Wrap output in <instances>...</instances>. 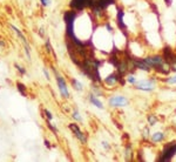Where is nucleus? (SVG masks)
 <instances>
[{"mask_svg": "<svg viewBox=\"0 0 176 162\" xmlns=\"http://www.w3.org/2000/svg\"><path fill=\"white\" fill-rule=\"evenodd\" d=\"M108 103L110 107L119 108V107H126L129 105V99L124 95L121 94H117V95H112L109 99H108Z\"/></svg>", "mask_w": 176, "mask_h": 162, "instance_id": "7ed1b4c3", "label": "nucleus"}, {"mask_svg": "<svg viewBox=\"0 0 176 162\" xmlns=\"http://www.w3.org/2000/svg\"><path fill=\"white\" fill-rule=\"evenodd\" d=\"M88 98H89V102H91L92 105H94L96 108H99V109H103V108H105L103 107V103L101 102V100L98 99V96H96L95 94H93V93L92 94H89Z\"/></svg>", "mask_w": 176, "mask_h": 162, "instance_id": "1a4fd4ad", "label": "nucleus"}, {"mask_svg": "<svg viewBox=\"0 0 176 162\" xmlns=\"http://www.w3.org/2000/svg\"><path fill=\"white\" fill-rule=\"evenodd\" d=\"M120 77H121L117 74V72H116V70H115L114 72H110L107 77L103 79V82H105V85L107 86V87L113 88V87L119 85V82H120Z\"/></svg>", "mask_w": 176, "mask_h": 162, "instance_id": "39448f33", "label": "nucleus"}, {"mask_svg": "<svg viewBox=\"0 0 176 162\" xmlns=\"http://www.w3.org/2000/svg\"><path fill=\"white\" fill-rule=\"evenodd\" d=\"M93 92H94L95 95H103V91H102L100 87H98L96 85L93 86Z\"/></svg>", "mask_w": 176, "mask_h": 162, "instance_id": "dca6fc26", "label": "nucleus"}, {"mask_svg": "<svg viewBox=\"0 0 176 162\" xmlns=\"http://www.w3.org/2000/svg\"><path fill=\"white\" fill-rule=\"evenodd\" d=\"M143 139H148V138H150V131H149V128H148V126H145V128H143Z\"/></svg>", "mask_w": 176, "mask_h": 162, "instance_id": "a211bd4d", "label": "nucleus"}, {"mask_svg": "<svg viewBox=\"0 0 176 162\" xmlns=\"http://www.w3.org/2000/svg\"><path fill=\"white\" fill-rule=\"evenodd\" d=\"M44 74L46 75V79H47V80H49V74H48V72H47V70H45V68H44Z\"/></svg>", "mask_w": 176, "mask_h": 162, "instance_id": "a878e982", "label": "nucleus"}, {"mask_svg": "<svg viewBox=\"0 0 176 162\" xmlns=\"http://www.w3.org/2000/svg\"><path fill=\"white\" fill-rule=\"evenodd\" d=\"M46 47H47V52H48V53H51V52L53 51L51 45H49V41H48V40H46Z\"/></svg>", "mask_w": 176, "mask_h": 162, "instance_id": "b1692460", "label": "nucleus"}, {"mask_svg": "<svg viewBox=\"0 0 176 162\" xmlns=\"http://www.w3.org/2000/svg\"><path fill=\"white\" fill-rule=\"evenodd\" d=\"M53 70V73L55 74V77H56V82H58V86H59V89H60V93H61V95L65 98V99H67L69 98V92H68V88H67V85H66V82H65V80H63V77H60L59 75V73H58V70H55V68H52Z\"/></svg>", "mask_w": 176, "mask_h": 162, "instance_id": "20e7f679", "label": "nucleus"}, {"mask_svg": "<svg viewBox=\"0 0 176 162\" xmlns=\"http://www.w3.org/2000/svg\"><path fill=\"white\" fill-rule=\"evenodd\" d=\"M124 155H126V160H130L133 156V148L130 146V143L127 145L126 149H124Z\"/></svg>", "mask_w": 176, "mask_h": 162, "instance_id": "ddd939ff", "label": "nucleus"}, {"mask_svg": "<svg viewBox=\"0 0 176 162\" xmlns=\"http://www.w3.org/2000/svg\"><path fill=\"white\" fill-rule=\"evenodd\" d=\"M0 46H4V42H2L1 40H0Z\"/></svg>", "mask_w": 176, "mask_h": 162, "instance_id": "cd10ccee", "label": "nucleus"}, {"mask_svg": "<svg viewBox=\"0 0 176 162\" xmlns=\"http://www.w3.org/2000/svg\"><path fill=\"white\" fill-rule=\"evenodd\" d=\"M156 86H157V77H145V79L138 80L136 84L134 85V87H135L138 91H141V92L152 93L156 89Z\"/></svg>", "mask_w": 176, "mask_h": 162, "instance_id": "f257e3e1", "label": "nucleus"}, {"mask_svg": "<svg viewBox=\"0 0 176 162\" xmlns=\"http://www.w3.org/2000/svg\"><path fill=\"white\" fill-rule=\"evenodd\" d=\"M89 0H72L70 1V7L74 11H82L86 7H88Z\"/></svg>", "mask_w": 176, "mask_h": 162, "instance_id": "0eeeda50", "label": "nucleus"}, {"mask_svg": "<svg viewBox=\"0 0 176 162\" xmlns=\"http://www.w3.org/2000/svg\"><path fill=\"white\" fill-rule=\"evenodd\" d=\"M69 129L73 131V134L77 136V139H79V141L80 142H82V143H87V138H86V135H84V133L81 131V129L79 128V126L75 124H69Z\"/></svg>", "mask_w": 176, "mask_h": 162, "instance_id": "423d86ee", "label": "nucleus"}, {"mask_svg": "<svg viewBox=\"0 0 176 162\" xmlns=\"http://www.w3.org/2000/svg\"><path fill=\"white\" fill-rule=\"evenodd\" d=\"M45 114H46V115H47V120H49V121H51V120L53 119V115H52V113H51L49 110H47V109H45Z\"/></svg>", "mask_w": 176, "mask_h": 162, "instance_id": "412c9836", "label": "nucleus"}, {"mask_svg": "<svg viewBox=\"0 0 176 162\" xmlns=\"http://www.w3.org/2000/svg\"><path fill=\"white\" fill-rule=\"evenodd\" d=\"M18 89H19V92L21 93L23 95H25V92H23V89H25V86L23 84H18Z\"/></svg>", "mask_w": 176, "mask_h": 162, "instance_id": "aec40b11", "label": "nucleus"}, {"mask_svg": "<svg viewBox=\"0 0 176 162\" xmlns=\"http://www.w3.org/2000/svg\"><path fill=\"white\" fill-rule=\"evenodd\" d=\"M164 1V4L167 5V6H170L171 4H173V0H163Z\"/></svg>", "mask_w": 176, "mask_h": 162, "instance_id": "393cba45", "label": "nucleus"}, {"mask_svg": "<svg viewBox=\"0 0 176 162\" xmlns=\"http://www.w3.org/2000/svg\"><path fill=\"white\" fill-rule=\"evenodd\" d=\"M72 117L74 119V120H77V121H79V122H82V116L80 115V113L77 112V109L73 112V114H72Z\"/></svg>", "mask_w": 176, "mask_h": 162, "instance_id": "2eb2a0df", "label": "nucleus"}, {"mask_svg": "<svg viewBox=\"0 0 176 162\" xmlns=\"http://www.w3.org/2000/svg\"><path fill=\"white\" fill-rule=\"evenodd\" d=\"M163 82L168 86H176V73L170 75V77H167L163 80Z\"/></svg>", "mask_w": 176, "mask_h": 162, "instance_id": "9b49d317", "label": "nucleus"}, {"mask_svg": "<svg viewBox=\"0 0 176 162\" xmlns=\"http://www.w3.org/2000/svg\"><path fill=\"white\" fill-rule=\"evenodd\" d=\"M45 145H46L47 148H51V145H49V142H48L47 140H45Z\"/></svg>", "mask_w": 176, "mask_h": 162, "instance_id": "bb28decb", "label": "nucleus"}, {"mask_svg": "<svg viewBox=\"0 0 176 162\" xmlns=\"http://www.w3.org/2000/svg\"><path fill=\"white\" fill-rule=\"evenodd\" d=\"M41 1V4L44 5V6H48L51 2H52V0H40Z\"/></svg>", "mask_w": 176, "mask_h": 162, "instance_id": "5701e85b", "label": "nucleus"}, {"mask_svg": "<svg viewBox=\"0 0 176 162\" xmlns=\"http://www.w3.org/2000/svg\"><path fill=\"white\" fill-rule=\"evenodd\" d=\"M124 79H126V84H129V85H135L136 81H138V77L135 75V72H128L126 75H124Z\"/></svg>", "mask_w": 176, "mask_h": 162, "instance_id": "9d476101", "label": "nucleus"}, {"mask_svg": "<svg viewBox=\"0 0 176 162\" xmlns=\"http://www.w3.org/2000/svg\"><path fill=\"white\" fill-rule=\"evenodd\" d=\"M14 66H16V70H19V72H20L21 74H26V70H23V67H20V66H19V65H16H16H14Z\"/></svg>", "mask_w": 176, "mask_h": 162, "instance_id": "4be33fe9", "label": "nucleus"}, {"mask_svg": "<svg viewBox=\"0 0 176 162\" xmlns=\"http://www.w3.org/2000/svg\"><path fill=\"white\" fill-rule=\"evenodd\" d=\"M143 60L155 72H157V70H160L161 67H162V65L166 62L164 59H163V56H162V54H148V55H145V58H143Z\"/></svg>", "mask_w": 176, "mask_h": 162, "instance_id": "f03ea898", "label": "nucleus"}, {"mask_svg": "<svg viewBox=\"0 0 176 162\" xmlns=\"http://www.w3.org/2000/svg\"><path fill=\"white\" fill-rule=\"evenodd\" d=\"M105 28H106V30H107L108 32H109V33H114V27H113V26H112V23H109V21H106V23H105Z\"/></svg>", "mask_w": 176, "mask_h": 162, "instance_id": "f3484780", "label": "nucleus"}, {"mask_svg": "<svg viewBox=\"0 0 176 162\" xmlns=\"http://www.w3.org/2000/svg\"><path fill=\"white\" fill-rule=\"evenodd\" d=\"M147 121H148V124L149 126H155L156 122H157V116L153 115V114H150V115L147 116Z\"/></svg>", "mask_w": 176, "mask_h": 162, "instance_id": "4468645a", "label": "nucleus"}, {"mask_svg": "<svg viewBox=\"0 0 176 162\" xmlns=\"http://www.w3.org/2000/svg\"><path fill=\"white\" fill-rule=\"evenodd\" d=\"M70 82H72V85H73V88H75V89L79 91V92L84 89V85H82V84H81V82H80L77 79H72V81H70Z\"/></svg>", "mask_w": 176, "mask_h": 162, "instance_id": "f8f14e48", "label": "nucleus"}, {"mask_svg": "<svg viewBox=\"0 0 176 162\" xmlns=\"http://www.w3.org/2000/svg\"><path fill=\"white\" fill-rule=\"evenodd\" d=\"M101 146H102V148L105 150H110L112 149V146L109 145V142H107V141H101Z\"/></svg>", "mask_w": 176, "mask_h": 162, "instance_id": "6ab92c4d", "label": "nucleus"}, {"mask_svg": "<svg viewBox=\"0 0 176 162\" xmlns=\"http://www.w3.org/2000/svg\"><path fill=\"white\" fill-rule=\"evenodd\" d=\"M167 138V135H166V133L164 131H154L153 134L150 135V141H152V143L154 145H157V143H161V142H163L164 140Z\"/></svg>", "mask_w": 176, "mask_h": 162, "instance_id": "6e6552de", "label": "nucleus"}, {"mask_svg": "<svg viewBox=\"0 0 176 162\" xmlns=\"http://www.w3.org/2000/svg\"><path fill=\"white\" fill-rule=\"evenodd\" d=\"M175 63H176V62H175Z\"/></svg>", "mask_w": 176, "mask_h": 162, "instance_id": "c85d7f7f", "label": "nucleus"}]
</instances>
